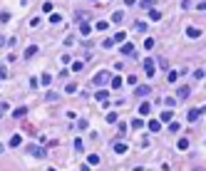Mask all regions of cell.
I'll list each match as a JSON object with an SVG mask.
<instances>
[{"mask_svg":"<svg viewBox=\"0 0 206 171\" xmlns=\"http://www.w3.org/2000/svg\"><path fill=\"white\" fill-rule=\"evenodd\" d=\"M144 47H147V50H152V47H154V40H152V37H147V40H144Z\"/></svg>","mask_w":206,"mask_h":171,"instance_id":"obj_31","label":"cell"},{"mask_svg":"<svg viewBox=\"0 0 206 171\" xmlns=\"http://www.w3.org/2000/svg\"><path fill=\"white\" fill-rule=\"evenodd\" d=\"M47 171H55V169H47Z\"/></svg>","mask_w":206,"mask_h":171,"instance_id":"obj_45","label":"cell"},{"mask_svg":"<svg viewBox=\"0 0 206 171\" xmlns=\"http://www.w3.org/2000/svg\"><path fill=\"white\" fill-rule=\"evenodd\" d=\"M159 119H162V122H169V119H174V112H172V109H164Z\"/></svg>","mask_w":206,"mask_h":171,"instance_id":"obj_11","label":"cell"},{"mask_svg":"<svg viewBox=\"0 0 206 171\" xmlns=\"http://www.w3.org/2000/svg\"><path fill=\"white\" fill-rule=\"evenodd\" d=\"M28 154H33V156H37V159H42L47 151H45L42 146H35V144H30V146H28Z\"/></svg>","mask_w":206,"mask_h":171,"instance_id":"obj_2","label":"cell"},{"mask_svg":"<svg viewBox=\"0 0 206 171\" xmlns=\"http://www.w3.org/2000/svg\"><path fill=\"white\" fill-rule=\"evenodd\" d=\"M87 159H90V166H95V164H100V161H102V159H100V156H97V154H90V156H87Z\"/></svg>","mask_w":206,"mask_h":171,"instance_id":"obj_22","label":"cell"},{"mask_svg":"<svg viewBox=\"0 0 206 171\" xmlns=\"http://www.w3.org/2000/svg\"><path fill=\"white\" fill-rule=\"evenodd\" d=\"M189 94H191V89H189V87H179V92H176V97H179V99H186Z\"/></svg>","mask_w":206,"mask_h":171,"instance_id":"obj_8","label":"cell"},{"mask_svg":"<svg viewBox=\"0 0 206 171\" xmlns=\"http://www.w3.org/2000/svg\"><path fill=\"white\" fill-rule=\"evenodd\" d=\"M157 60H159V67H164V69L169 67V62H167V60H164V57H157Z\"/></svg>","mask_w":206,"mask_h":171,"instance_id":"obj_33","label":"cell"},{"mask_svg":"<svg viewBox=\"0 0 206 171\" xmlns=\"http://www.w3.org/2000/svg\"><path fill=\"white\" fill-rule=\"evenodd\" d=\"M82 149H85V141L77 139V141H75V151H82Z\"/></svg>","mask_w":206,"mask_h":171,"instance_id":"obj_27","label":"cell"},{"mask_svg":"<svg viewBox=\"0 0 206 171\" xmlns=\"http://www.w3.org/2000/svg\"><path fill=\"white\" fill-rule=\"evenodd\" d=\"M28 114V107H18L15 112H13V117H25Z\"/></svg>","mask_w":206,"mask_h":171,"instance_id":"obj_19","label":"cell"},{"mask_svg":"<svg viewBox=\"0 0 206 171\" xmlns=\"http://www.w3.org/2000/svg\"><path fill=\"white\" fill-rule=\"evenodd\" d=\"M124 82H122V77H112V89H119Z\"/></svg>","mask_w":206,"mask_h":171,"instance_id":"obj_18","label":"cell"},{"mask_svg":"<svg viewBox=\"0 0 206 171\" xmlns=\"http://www.w3.org/2000/svg\"><path fill=\"white\" fill-rule=\"evenodd\" d=\"M149 18H152V20H162V13H159V10H149Z\"/></svg>","mask_w":206,"mask_h":171,"instance_id":"obj_23","label":"cell"},{"mask_svg":"<svg viewBox=\"0 0 206 171\" xmlns=\"http://www.w3.org/2000/svg\"><path fill=\"white\" fill-rule=\"evenodd\" d=\"M82 67H85V62H80V60H77V62H72V72H80Z\"/></svg>","mask_w":206,"mask_h":171,"instance_id":"obj_25","label":"cell"},{"mask_svg":"<svg viewBox=\"0 0 206 171\" xmlns=\"http://www.w3.org/2000/svg\"><path fill=\"white\" fill-rule=\"evenodd\" d=\"M80 171H92V169H90V164H82V169H80Z\"/></svg>","mask_w":206,"mask_h":171,"instance_id":"obj_39","label":"cell"},{"mask_svg":"<svg viewBox=\"0 0 206 171\" xmlns=\"http://www.w3.org/2000/svg\"><path fill=\"white\" fill-rule=\"evenodd\" d=\"M102 47H104V50H112V47H114V40H104Z\"/></svg>","mask_w":206,"mask_h":171,"instance_id":"obj_29","label":"cell"},{"mask_svg":"<svg viewBox=\"0 0 206 171\" xmlns=\"http://www.w3.org/2000/svg\"><path fill=\"white\" fill-rule=\"evenodd\" d=\"M80 30H82V35H90V33H92V25H90V23H82Z\"/></svg>","mask_w":206,"mask_h":171,"instance_id":"obj_20","label":"cell"},{"mask_svg":"<svg viewBox=\"0 0 206 171\" xmlns=\"http://www.w3.org/2000/svg\"><path fill=\"white\" fill-rule=\"evenodd\" d=\"M0 117H3V107H0Z\"/></svg>","mask_w":206,"mask_h":171,"instance_id":"obj_44","label":"cell"},{"mask_svg":"<svg viewBox=\"0 0 206 171\" xmlns=\"http://www.w3.org/2000/svg\"><path fill=\"white\" fill-rule=\"evenodd\" d=\"M196 8H199V10H206V0H204V3H199Z\"/></svg>","mask_w":206,"mask_h":171,"instance_id":"obj_38","label":"cell"},{"mask_svg":"<svg viewBox=\"0 0 206 171\" xmlns=\"http://www.w3.org/2000/svg\"><path fill=\"white\" fill-rule=\"evenodd\" d=\"M95 28H97V30H107V23H104V20H100V23H97Z\"/></svg>","mask_w":206,"mask_h":171,"instance_id":"obj_35","label":"cell"},{"mask_svg":"<svg viewBox=\"0 0 206 171\" xmlns=\"http://www.w3.org/2000/svg\"><path fill=\"white\" fill-rule=\"evenodd\" d=\"M149 112H152V104H149V102H142V104H139V114H149Z\"/></svg>","mask_w":206,"mask_h":171,"instance_id":"obj_10","label":"cell"},{"mask_svg":"<svg viewBox=\"0 0 206 171\" xmlns=\"http://www.w3.org/2000/svg\"><path fill=\"white\" fill-rule=\"evenodd\" d=\"M164 104H167V107H169V109H172L174 104H176V99H174V97H164Z\"/></svg>","mask_w":206,"mask_h":171,"instance_id":"obj_28","label":"cell"},{"mask_svg":"<svg viewBox=\"0 0 206 171\" xmlns=\"http://www.w3.org/2000/svg\"><path fill=\"white\" fill-rule=\"evenodd\" d=\"M5 77H8V69H5V67H0V79H5Z\"/></svg>","mask_w":206,"mask_h":171,"instance_id":"obj_37","label":"cell"},{"mask_svg":"<svg viewBox=\"0 0 206 171\" xmlns=\"http://www.w3.org/2000/svg\"><path fill=\"white\" fill-rule=\"evenodd\" d=\"M124 37H127V35H124V33H117V35H114V42H122Z\"/></svg>","mask_w":206,"mask_h":171,"instance_id":"obj_34","label":"cell"},{"mask_svg":"<svg viewBox=\"0 0 206 171\" xmlns=\"http://www.w3.org/2000/svg\"><path fill=\"white\" fill-rule=\"evenodd\" d=\"M152 5H154V0H142V8L144 10H152Z\"/></svg>","mask_w":206,"mask_h":171,"instance_id":"obj_26","label":"cell"},{"mask_svg":"<svg viewBox=\"0 0 206 171\" xmlns=\"http://www.w3.org/2000/svg\"><path fill=\"white\" fill-rule=\"evenodd\" d=\"M199 35H201L199 28H186V37H199Z\"/></svg>","mask_w":206,"mask_h":171,"instance_id":"obj_13","label":"cell"},{"mask_svg":"<svg viewBox=\"0 0 206 171\" xmlns=\"http://www.w3.org/2000/svg\"><path fill=\"white\" fill-rule=\"evenodd\" d=\"M75 89H77V84H67V87H65V92H67V94H72Z\"/></svg>","mask_w":206,"mask_h":171,"instance_id":"obj_36","label":"cell"},{"mask_svg":"<svg viewBox=\"0 0 206 171\" xmlns=\"http://www.w3.org/2000/svg\"><path fill=\"white\" fill-rule=\"evenodd\" d=\"M50 23H52V25H60V23H62V15L52 13V15H50Z\"/></svg>","mask_w":206,"mask_h":171,"instance_id":"obj_16","label":"cell"},{"mask_svg":"<svg viewBox=\"0 0 206 171\" xmlns=\"http://www.w3.org/2000/svg\"><path fill=\"white\" fill-rule=\"evenodd\" d=\"M159 129H162V122L152 119V122H149V132H159Z\"/></svg>","mask_w":206,"mask_h":171,"instance_id":"obj_14","label":"cell"},{"mask_svg":"<svg viewBox=\"0 0 206 171\" xmlns=\"http://www.w3.org/2000/svg\"><path fill=\"white\" fill-rule=\"evenodd\" d=\"M95 99H97V102H109V92H107V89H100V92L95 94Z\"/></svg>","mask_w":206,"mask_h":171,"instance_id":"obj_5","label":"cell"},{"mask_svg":"<svg viewBox=\"0 0 206 171\" xmlns=\"http://www.w3.org/2000/svg\"><path fill=\"white\" fill-rule=\"evenodd\" d=\"M134 94H137V97H149V94H152V87H149V84H139L137 89H134Z\"/></svg>","mask_w":206,"mask_h":171,"instance_id":"obj_3","label":"cell"},{"mask_svg":"<svg viewBox=\"0 0 206 171\" xmlns=\"http://www.w3.org/2000/svg\"><path fill=\"white\" fill-rule=\"evenodd\" d=\"M144 72H147V77H152V74L157 72V65H154V60H149V57L144 60Z\"/></svg>","mask_w":206,"mask_h":171,"instance_id":"obj_4","label":"cell"},{"mask_svg":"<svg viewBox=\"0 0 206 171\" xmlns=\"http://www.w3.org/2000/svg\"><path fill=\"white\" fill-rule=\"evenodd\" d=\"M124 3H127V5H134V3H137V0H124Z\"/></svg>","mask_w":206,"mask_h":171,"instance_id":"obj_41","label":"cell"},{"mask_svg":"<svg viewBox=\"0 0 206 171\" xmlns=\"http://www.w3.org/2000/svg\"><path fill=\"white\" fill-rule=\"evenodd\" d=\"M114 151H117V154H124V151H127V144H124V141H117V144H114Z\"/></svg>","mask_w":206,"mask_h":171,"instance_id":"obj_15","label":"cell"},{"mask_svg":"<svg viewBox=\"0 0 206 171\" xmlns=\"http://www.w3.org/2000/svg\"><path fill=\"white\" fill-rule=\"evenodd\" d=\"M3 45H8V40H5V37H0V47H3Z\"/></svg>","mask_w":206,"mask_h":171,"instance_id":"obj_40","label":"cell"},{"mask_svg":"<svg viewBox=\"0 0 206 171\" xmlns=\"http://www.w3.org/2000/svg\"><path fill=\"white\" fill-rule=\"evenodd\" d=\"M194 171H206V169H204V166H196V169H194Z\"/></svg>","mask_w":206,"mask_h":171,"instance_id":"obj_42","label":"cell"},{"mask_svg":"<svg viewBox=\"0 0 206 171\" xmlns=\"http://www.w3.org/2000/svg\"><path fill=\"white\" fill-rule=\"evenodd\" d=\"M199 114H201V109H196V107H194V109H189V114H186V117H189V122H196V119H199Z\"/></svg>","mask_w":206,"mask_h":171,"instance_id":"obj_9","label":"cell"},{"mask_svg":"<svg viewBox=\"0 0 206 171\" xmlns=\"http://www.w3.org/2000/svg\"><path fill=\"white\" fill-rule=\"evenodd\" d=\"M37 55V45H30V47H25V60H30Z\"/></svg>","mask_w":206,"mask_h":171,"instance_id":"obj_7","label":"cell"},{"mask_svg":"<svg viewBox=\"0 0 206 171\" xmlns=\"http://www.w3.org/2000/svg\"><path fill=\"white\" fill-rule=\"evenodd\" d=\"M40 82H42L45 87H50V82H52V77H50V74H42V77H40Z\"/></svg>","mask_w":206,"mask_h":171,"instance_id":"obj_24","label":"cell"},{"mask_svg":"<svg viewBox=\"0 0 206 171\" xmlns=\"http://www.w3.org/2000/svg\"><path fill=\"white\" fill-rule=\"evenodd\" d=\"M107 79H112V74L102 69V72H97V74H95V79H92V82H95L97 87H102V84H107Z\"/></svg>","mask_w":206,"mask_h":171,"instance_id":"obj_1","label":"cell"},{"mask_svg":"<svg viewBox=\"0 0 206 171\" xmlns=\"http://www.w3.org/2000/svg\"><path fill=\"white\" fill-rule=\"evenodd\" d=\"M3 149H5V146H3V144H0V154H3Z\"/></svg>","mask_w":206,"mask_h":171,"instance_id":"obj_43","label":"cell"},{"mask_svg":"<svg viewBox=\"0 0 206 171\" xmlns=\"http://www.w3.org/2000/svg\"><path fill=\"white\" fill-rule=\"evenodd\" d=\"M176 146H179L181 151H186V149H189V139H179V144H176Z\"/></svg>","mask_w":206,"mask_h":171,"instance_id":"obj_21","label":"cell"},{"mask_svg":"<svg viewBox=\"0 0 206 171\" xmlns=\"http://www.w3.org/2000/svg\"><path fill=\"white\" fill-rule=\"evenodd\" d=\"M20 144H23V137H20V134H13V137H10V146H20Z\"/></svg>","mask_w":206,"mask_h":171,"instance_id":"obj_12","label":"cell"},{"mask_svg":"<svg viewBox=\"0 0 206 171\" xmlns=\"http://www.w3.org/2000/svg\"><path fill=\"white\" fill-rule=\"evenodd\" d=\"M107 122H109V124H114V122H117V114H114V112H109V114H107Z\"/></svg>","mask_w":206,"mask_h":171,"instance_id":"obj_32","label":"cell"},{"mask_svg":"<svg viewBox=\"0 0 206 171\" xmlns=\"http://www.w3.org/2000/svg\"><path fill=\"white\" fill-rule=\"evenodd\" d=\"M122 55H124V57H127V55H134V45H132V42H124V45H122Z\"/></svg>","mask_w":206,"mask_h":171,"instance_id":"obj_6","label":"cell"},{"mask_svg":"<svg viewBox=\"0 0 206 171\" xmlns=\"http://www.w3.org/2000/svg\"><path fill=\"white\" fill-rule=\"evenodd\" d=\"M122 20H124V13H122V10H117V13L112 15V23H122Z\"/></svg>","mask_w":206,"mask_h":171,"instance_id":"obj_17","label":"cell"},{"mask_svg":"<svg viewBox=\"0 0 206 171\" xmlns=\"http://www.w3.org/2000/svg\"><path fill=\"white\" fill-rule=\"evenodd\" d=\"M132 127H134V129H142V127H144V119H134Z\"/></svg>","mask_w":206,"mask_h":171,"instance_id":"obj_30","label":"cell"}]
</instances>
